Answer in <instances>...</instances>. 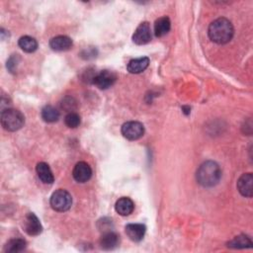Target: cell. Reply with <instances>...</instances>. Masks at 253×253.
I'll use <instances>...</instances> for the list:
<instances>
[{
    "mask_svg": "<svg viewBox=\"0 0 253 253\" xmlns=\"http://www.w3.org/2000/svg\"><path fill=\"white\" fill-rule=\"evenodd\" d=\"M151 40V31L148 22H143L138 26L134 35L133 41L137 45H145Z\"/></svg>",
    "mask_w": 253,
    "mask_h": 253,
    "instance_id": "ba28073f",
    "label": "cell"
},
{
    "mask_svg": "<svg viewBox=\"0 0 253 253\" xmlns=\"http://www.w3.org/2000/svg\"><path fill=\"white\" fill-rule=\"evenodd\" d=\"M208 35L212 42L217 45H224L232 39L234 29L231 22L226 18H217L209 26Z\"/></svg>",
    "mask_w": 253,
    "mask_h": 253,
    "instance_id": "6da1fadb",
    "label": "cell"
},
{
    "mask_svg": "<svg viewBox=\"0 0 253 253\" xmlns=\"http://www.w3.org/2000/svg\"><path fill=\"white\" fill-rule=\"evenodd\" d=\"M72 176L76 182L85 183L90 180L92 176V169L87 162L80 161L75 164L72 171Z\"/></svg>",
    "mask_w": 253,
    "mask_h": 253,
    "instance_id": "9c48e42d",
    "label": "cell"
},
{
    "mask_svg": "<svg viewBox=\"0 0 253 253\" xmlns=\"http://www.w3.org/2000/svg\"><path fill=\"white\" fill-rule=\"evenodd\" d=\"M41 116L46 123H55L60 119V112L54 106L47 105L43 108Z\"/></svg>",
    "mask_w": 253,
    "mask_h": 253,
    "instance_id": "44dd1931",
    "label": "cell"
},
{
    "mask_svg": "<svg viewBox=\"0 0 253 253\" xmlns=\"http://www.w3.org/2000/svg\"><path fill=\"white\" fill-rule=\"evenodd\" d=\"M99 242H100V246L102 249L112 250L119 245L120 236L116 232H114L112 230H108L101 236Z\"/></svg>",
    "mask_w": 253,
    "mask_h": 253,
    "instance_id": "7c38bea8",
    "label": "cell"
},
{
    "mask_svg": "<svg viewBox=\"0 0 253 253\" xmlns=\"http://www.w3.org/2000/svg\"><path fill=\"white\" fill-rule=\"evenodd\" d=\"M50 204L51 207L57 212H67L72 205V197L67 190L59 189L53 193Z\"/></svg>",
    "mask_w": 253,
    "mask_h": 253,
    "instance_id": "277c9868",
    "label": "cell"
},
{
    "mask_svg": "<svg viewBox=\"0 0 253 253\" xmlns=\"http://www.w3.org/2000/svg\"><path fill=\"white\" fill-rule=\"evenodd\" d=\"M128 237L135 242H140L145 237L146 227L143 223H129L125 227Z\"/></svg>",
    "mask_w": 253,
    "mask_h": 253,
    "instance_id": "8fae6325",
    "label": "cell"
},
{
    "mask_svg": "<svg viewBox=\"0 0 253 253\" xmlns=\"http://www.w3.org/2000/svg\"><path fill=\"white\" fill-rule=\"evenodd\" d=\"M197 182L206 188H211L216 186L221 178V170L219 165L213 161L208 160L203 162L196 173Z\"/></svg>",
    "mask_w": 253,
    "mask_h": 253,
    "instance_id": "7a4b0ae2",
    "label": "cell"
},
{
    "mask_svg": "<svg viewBox=\"0 0 253 253\" xmlns=\"http://www.w3.org/2000/svg\"><path fill=\"white\" fill-rule=\"evenodd\" d=\"M50 47L52 48V50L56 52L68 51L72 47V40L68 36L60 35V36L54 37L50 41Z\"/></svg>",
    "mask_w": 253,
    "mask_h": 253,
    "instance_id": "4fadbf2b",
    "label": "cell"
},
{
    "mask_svg": "<svg viewBox=\"0 0 253 253\" xmlns=\"http://www.w3.org/2000/svg\"><path fill=\"white\" fill-rule=\"evenodd\" d=\"M36 171L40 180L45 184H53L55 181L54 174L46 162H39L36 167Z\"/></svg>",
    "mask_w": 253,
    "mask_h": 253,
    "instance_id": "2e32d148",
    "label": "cell"
},
{
    "mask_svg": "<svg viewBox=\"0 0 253 253\" xmlns=\"http://www.w3.org/2000/svg\"><path fill=\"white\" fill-rule=\"evenodd\" d=\"M18 45L21 48L22 51L25 53L31 54L37 51L38 49V42L35 38L30 37V36H23L19 39Z\"/></svg>",
    "mask_w": 253,
    "mask_h": 253,
    "instance_id": "d6986e66",
    "label": "cell"
},
{
    "mask_svg": "<svg viewBox=\"0 0 253 253\" xmlns=\"http://www.w3.org/2000/svg\"><path fill=\"white\" fill-rule=\"evenodd\" d=\"M122 135L129 141H137L145 135V127L137 121L127 122L122 126Z\"/></svg>",
    "mask_w": 253,
    "mask_h": 253,
    "instance_id": "5b68a950",
    "label": "cell"
},
{
    "mask_svg": "<svg viewBox=\"0 0 253 253\" xmlns=\"http://www.w3.org/2000/svg\"><path fill=\"white\" fill-rule=\"evenodd\" d=\"M116 79L117 76L114 72L110 71H103L92 78V83L99 89L105 90L113 86L116 82Z\"/></svg>",
    "mask_w": 253,
    "mask_h": 253,
    "instance_id": "8992f818",
    "label": "cell"
},
{
    "mask_svg": "<svg viewBox=\"0 0 253 253\" xmlns=\"http://www.w3.org/2000/svg\"><path fill=\"white\" fill-rule=\"evenodd\" d=\"M237 189L239 193L246 198H251L253 195V176L252 173L242 174L237 181Z\"/></svg>",
    "mask_w": 253,
    "mask_h": 253,
    "instance_id": "30bf717a",
    "label": "cell"
},
{
    "mask_svg": "<svg viewBox=\"0 0 253 253\" xmlns=\"http://www.w3.org/2000/svg\"><path fill=\"white\" fill-rule=\"evenodd\" d=\"M148 65H149V59L146 57L134 59L130 61V63L128 64L127 70L132 74H139L145 72L148 68Z\"/></svg>",
    "mask_w": 253,
    "mask_h": 253,
    "instance_id": "9a60e30c",
    "label": "cell"
},
{
    "mask_svg": "<svg viewBox=\"0 0 253 253\" xmlns=\"http://www.w3.org/2000/svg\"><path fill=\"white\" fill-rule=\"evenodd\" d=\"M1 125L5 131L16 132L25 124L24 115L16 109L7 108L1 112Z\"/></svg>",
    "mask_w": 253,
    "mask_h": 253,
    "instance_id": "3957f363",
    "label": "cell"
},
{
    "mask_svg": "<svg viewBox=\"0 0 253 253\" xmlns=\"http://www.w3.org/2000/svg\"><path fill=\"white\" fill-rule=\"evenodd\" d=\"M227 246L233 249H244L252 247V240L249 236L245 234H240L235 236L233 239L227 242Z\"/></svg>",
    "mask_w": 253,
    "mask_h": 253,
    "instance_id": "ac0fdd59",
    "label": "cell"
},
{
    "mask_svg": "<svg viewBox=\"0 0 253 253\" xmlns=\"http://www.w3.org/2000/svg\"><path fill=\"white\" fill-rule=\"evenodd\" d=\"M171 29L170 19L166 16L158 18L154 23V34L156 37H163L169 33Z\"/></svg>",
    "mask_w": 253,
    "mask_h": 253,
    "instance_id": "e0dca14e",
    "label": "cell"
},
{
    "mask_svg": "<svg viewBox=\"0 0 253 253\" xmlns=\"http://www.w3.org/2000/svg\"><path fill=\"white\" fill-rule=\"evenodd\" d=\"M68 99H69V101H67V99H66V100L64 101L65 103L62 104V107H63L64 109L68 110V111H71V110H72V109L74 108L73 105H75V103H72V98H68Z\"/></svg>",
    "mask_w": 253,
    "mask_h": 253,
    "instance_id": "603a6c76",
    "label": "cell"
},
{
    "mask_svg": "<svg viewBox=\"0 0 253 253\" xmlns=\"http://www.w3.org/2000/svg\"><path fill=\"white\" fill-rule=\"evenodd\" d=\"M27 243L22 238H14L9 240L4 246V252L7 253H17L25 250Z\"/></svg>",
    "mask_w": 253,
    "mask_h": 253,
    "instance_id": "ffe728a7",
    "label": "cell"
},
{
    "mask_svg": "<svg viewBox=\"0 0 253 253\" xmlns=\"http://www.w3.org/2000/svg\"><path fill=\"white\" fill-rule=\"evenodd\" d=\"M23 226H24V230L31 236L39 235L43 231L42 223L34 213H29L26 215L24 218Z\"/></svg>",
    "mask_w": 253,
    "mask_h": 253,
    "instance_id": "52a82bcc",
    "label": "cell"
},
{
    "mask_svg": "<svg viewBox=\"0 0 253 253\" xmlns=\"http://www.w3.org/2000/svg\"><path fill=\"white\" fill-rule=\"evenodd\" d=\"M115 210L119 215L123 217H127L134 212L135 204L133 200L130 199L129 197H122L116 202Z\"/></svg>",
    "mask_w": 253,
    "mask_h": 253,
    "instance_id": "5bb4252c",
    "label": "cell"
},
{
    "mask_svg": "<svg viewBox=\"0 0 253 253\" xmlns=\"http://www.w3.org/2000/svg\"><path fill=\"white\" fill-rule=\"evenodd\" d=\"M65 123H66L67 127H69L71 129H75L80 125L81 119L77 113L70 112L65 118Z\"/></svg>",
    "mask_w": 253,
    "mask_h": 253,
    "instance_id": "7402d4cb",
    "label": "cell"
}]
</instances>
